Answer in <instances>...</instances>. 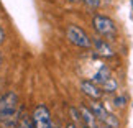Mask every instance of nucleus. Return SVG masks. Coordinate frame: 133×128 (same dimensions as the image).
<instances>
[{"mask_svg":"<svg viewBox=\"0 0 133 128\" xmlns=\"http://www.w3.org/2000/svg\"><path fill=\"white\" fill-rule=\"evenodd\" d=\"M18 95L8 90L0 97V128H17L18 125Z\"/></svg>","mask_w":133,"mask_h":128,"instance_id":"f257e3e1","label":"nucleus"},{"mask_svg":"<svg viewBox=\"0 0 133 128\" xmlns=\"http://www.w3.org/2000/svg\"><path fill=\"white\" fill-rule=\"evenodd\" d=\"M92 26H94L95 33L104 39H114L117 36V26L114 23V20L109 18L107 15L97 13L92 17Z\"/></svg>","mask_w":133,"mask_h":128,"instance_id":"f03ea898","label":"nucleus"},{"mask_svg":"<svg viewBox=\"0 0 133 128\" xmlns=\"http://www.w3.org/2000/svg\"><path fill=\"white\" fill-rule=\"evenodd\" d=\"M66 38H68V41L71 44L77 46V48H82V49L92 48V39L89 38V35L74 23L68 25V28H66Z\"/></svg>","mask_w":133,"mask_h":128,"instance_id":"7ed1b4c3","label":"nucleus"},{"mask_svg":"<svg viewBox=\"0 0 133 128\" xmlns=\"http://www.w3.org/2000/svg\"><path fill=\"white\" fill-rule=\"evenodd\" d=\"M31 120L35 123V128H53V120H51V112L44 104H38L31 112Z\"/></svg>","mask_w":133,"mask_h":128,"instance_id":"20e7f679","label":"nucleus"},{"mask_svg":"<svg viewBox=\"0 0 133 128\" xmlns=\"http://www.w3.org/2000/svg\"><path fill=\"white\" fill-rule=\"evenodd\" d=\"M92 48H94V51H95V54L97 56H100V58H104V59H112L115 56V51H114V48L109 44V41L107 39H104V38H92Z\"/></svg>","mask_w":133,"mask_h":128,"instance_id":"39448f33","label":"nucleus"},{"mask_svg":"<svg viewBox=\"0 0 133 128\" xmlns=\"http://www.w3.org/2000/svg\"><path fill=\"white\" fill-rule=\"evenodd\" d=\"M81 90H82L90 100H100L102 99V94H104V90H102L97 84L92 82L90 79L81 80Z\"/></svg>","mask_w":133,"mask_h":128,"instance_id":"423d86ee","label":"nucleus"},{"mask_svg":"<svg viewBox=\"0 0 133 128\" xmlns=\"http://www.w3.org/2000/svg\"><path fill=\"white\" fill-rule=\"evenodd\" d=\"M79 112H81V117H82V123L85 126H89V128H97L100 123H99V120H97V117L94 115V112L90 110V107L87 105H81L79 107Z\"/></svg>","mask_w":133,"mask_h":128,"instance_id":"0eeeda50","label":"nucleus"},{"mask_svg":"<svg viewBox=\"0 0 133 128\" xmlns=\"http://www.w3.org/2000/svg\"><path fill=\"white\" fill-rule=\"evenodd\" d=\"M90 110L94 112V115L97 117V120H99V123H104V120L107 118V115H109V110L104 107L100 100H92L90 102Z\"/></svg>","mask_w":133,"mask_h":128,"instance_id":"6e6552de","label":"nucleus"},{"mask_svg":"<svg viewBox=\"0 0 133 128\" xmlns=\"http://www.w3.org/2000/svg\"><path fill=\"white\" fill-rule=\"evenodd\" d=\"M109 77H112V74H110V69L109 68H107V66H102V68L99 69V71H97V72L94 74V76H92V82H94V84H97V85H102V84H104L105 82V80L107 79H109Z\"/></svg>","mask_w":133,"mask_h":128,"instance_id":"1a4fd4ad","label":"nucleus"},{"mask_svg":"<svg viewBox=\"0 0 133 128\" xmlns=\"http://www.w3.org/2000/svg\"><path fill=\"white\" fill-rule=\"evenodd\" d=\"M100 89L104 90V92H109V94H114V92L118 89V82H117V80L114 79V77H109L105 80L104 84L100 85Z\"/></svg>","mask_w":133,"mask_h":128,"instance_id":"9d476101","label":"nucleus"},{"mask_svg":"<svg viewBox=\"0 0 133 128\" xmlns=\"http://www.w3.org/2000/svg\"><path fill=\"white\" fill-rule=\"evenodd\" d=\"M17 128H35V123L31 120V115H22L18 120Z\"/></svg>","mask_w":133,"mask_h":128,"instance_id":"9b49d317","label":"nucleus"},{"mask_svg":"<svg viewBox=\"0 0 133 128\" xmlns=\"http://www.w3.org/2000/svg\"><path fill=\"white\" fill-rule=\"evenodd\" d=\"M69 113H71V117H72V120H74L76 125H77V123H82V117H81L79 109H76V107H71V109H69ZM82 125H84V123H82Z\"/></svg>","mask_w":133,"mask_h":128,"instance_id":"f8f14e48","label":"nucleus"},{"mask_svg":"<svg viewBox=\"0 0 133 128\" xmlns=\"http://www.w3.org/2000/svg\"><path fill=\"white\" fill-rule=\"evenodd\" d=\"M82 3H84V5H85L87 8H92V10H95V8H99V7H100L102 0H82Z\"/></svg>","mask_w":133,"mask_h":128,"instance_id":"ddd939ff","label":"nucleus"},{"mask_svg":"<svg viewBox=\"0 0 133 128\" xmlns=\"http://www.w3.org/2000/svg\"><path fill=\"white\" fill-rule=\"evenodd\" d=\"M114 105H115V107H118V109H123V107L127 105V97H125V95H118V97H115V99H114Z\"/></svg>","mask_w":133,"mask_h":128,"instance_id":"4468645a","label":"nucleus"},{"mask_svg":"<svg viewBox=\"0 0 133 128\" xmlns=\"http://www.w3.org/2000/svg\"><path fill=\"white\" fill-rule=\"evenodd\" d=\"M5 38H7V33H5V30L0 26V46L5 43Z\"/></svg>","mask_w":133,"mask_h":128,"instance_id":"2eb2a0df","label":"nucleus"},{"mask_svg":"<svg viewBox=\"0 0 133 128\" xmlns=\"http://www.w3.org/2000/svg\"><path fill=\"white\" fill-rule=\"evenodd\" d=\"M66 128H77V125H76V123H68Z\"/></svg>","mask_w":133,"mask_h":128,"instance_id":"dca6fc26","label":"nucleus"},{"mask_svg":"<svg viewBox=\"0 0 133 128\" xmlns=\"http://www.w3.org/2000/svg\"><path fill=\"white\" fill-rule=\"evenodd\" d=\"M2 64H3V54H2V51H0V68H2Z\"/></svg>","mask_w":133,"mask_h":128,"instance_id":"f3484780","label":"nucleus"},{"mask_svg":"<svg viewBox=\"0 0 133 128\" xmlns=\"http://www.w3.org/2000/svg\"><path fill=\"white\" fill-rule=\"evenodd\" d=\"M68 2H77V0H68Z\"/></svg>","mask_w":133,"mask_h":128,"instance_id":"a211bd4d","label":"nucleus"},{"mask_svg":"<svg viewBox=\"0 0 133 128\" xmlns=\"http://www.w3.org/2000/svg\"><path fill=\"white\" fill-rule=\"evenodd\" d=\"M130 3H131V10H133V0H131V2H130Z\"/></svg>","mask_w":133,"mask_h":128,"instance_id":"6ab92c4d","label":"nucleus"},{"mask_svg":"<svg viewBox=\"0 0 133 128\" xmlns=\"http://www.w3.org/2000/svg\"><path fill=\"white\" fill-rule=\"evenodd\" d=\"M82 128H89V126H85V125H82Z\"/></svg>","mask_w":133,"mask_h":128,"instance_id":"aec40b11","label":"nucleus"},{"mask_svg":"<svg viewBox=\"0 0 133 128\" xmlns=\"http://www.w3.org/2000/svg\"><path fill=\"white\" fill-rule=\"evenodd\" d=\"M53 128H59V126H56V125H53Z\"/></svg>","mask_w":133,"mask_h":128,"instance_id":"412c9836","label":"nucleus"},{"mask_svg":"<svg viewBox=\"0 0 133 128\" xmlns=\"http://www.w3.org/2000/svg\"><path fill=\"white\" fill-rule=\"evenodd\" d=\"M0 97H2V90H0Z\"/></svg>","mask_w":133,"mask_h":128,"instance_id":"4be33fe9","label":"nucleus"}]
</instances>
